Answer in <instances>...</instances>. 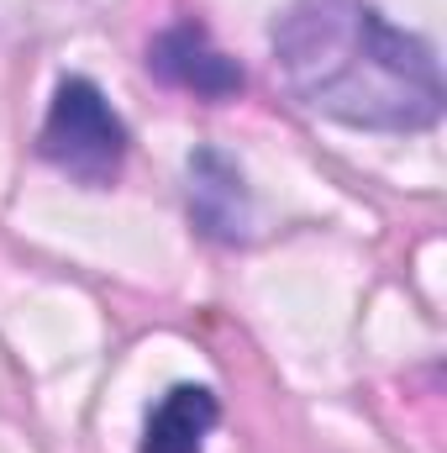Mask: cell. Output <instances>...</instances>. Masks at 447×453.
<instances>
[{
  "label": "cell",
  "mask_w": 447,
  "mask_h": 453,
  "mask_svg": "<svg viewBox=\"0 0 447 453\" xmlns=\"http://www.w3.org/2000/svg\"><path fill=\"white\" fill-rule=\"evenodd\" d=\"M274 64L295 101L363 132H421L443 116L432 42L363 0H295L274 21Z\"/></svg>",
  "instance_id": "obj_1"
},
{
  "label": "cell",
  "mask_w": 447,
  "mask_h": 453,
  "mask_svg": "<svg viewBox=\"0 0 447 453\" xmlns=\"http://www.w3.org/2000/svg\"><path fill=\"white\" fill-rule=\"evenodd\" d=\"M42 158L53 169H64L69 180L80 185H111L121 174V158H126V127L121 116L111 111V101L101 96L95 80L85 74H69L48 106V121H42V137H37Z\"/></svg>",
  "instance_id": "obj_2"
},
{
  "label": "cell",
  "mask_w": 447,
  "mask_h": 453,
  "mask_svg": "<svg viewBox=\"0 0 447 453\" xmlns=\"http://www.w3.org/2000/svg\"><path fill=\"white\" fill-rule=\"evenodd\" d=\"M148 69L163 85L190 90L201 101H231L242 90V69L226 58L222 48H211V37L195 21H179V27L158 32L153 48H148Z\"/></svg>",
  "instance_id": "obj_3"
},
{
  "label": "cell",
  "mask_w": 447,
  "mask_h": 453,
  "mask_svg": "<svg viewBox=\"0 0 447 453\" xmlns=\"http://www.w3.org/2000/svg\"><path fill=\"white\" fill-rule=\"evenodd\" d=\"M190 211H195L201 232H211L222 242L247 237V226H253V206H247L242 174H237V164L222 158L216 148L190 153Z\"/></svg>",
  "instance_id": "obj_4"
},
{
  "label": "cell",
  "mask_w": 447,
  "mask_h": 453,
  "mask_svg": "<svg viewBox=\"0 0 447 453\" xmlns=\"http://www.w3.org/2000/svg\"><path fill=\"white\" fill-rule=\"evenodd\" d=\"M222 406L206 385H174L153 411H148V427H142V453H201L206 449V433L216 427Z\"/></svg>",
  "instance_id": "obj_5"
}]
</instances>
